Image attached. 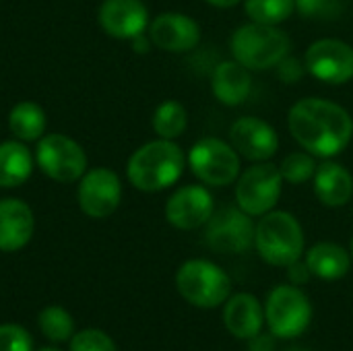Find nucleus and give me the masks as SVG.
Returning <instances> with one entry per match:
<instances>
[{
  "label": "nucleus",
  "mask_w": 353,
  "mask_h": 351,
  "mask_svg": "<svg viewBox=\"0 0 353 351\" xmlns=\"http://www.w3.org/2000/svg\"><path fill=\"white\" fill-rule=\"evenodd\" d=\"M176 288L180 296L196 308H217L232 296V279L228 273L205 259L186 261L176 273Z\"/></svg>",
  "instance_id": "39448f33"
},
{
  "label": "nucleus",
  "mask_w": 353,
  "mask_h": 351,
  "mask_svg": "<svg viewBox=\"0 0 353 351\" xmlns=\"http://www.w3.org/2000/svg\"><path fill=\"white\" fill-rule=\"evenodd\" d=\"M306 265L312 277L323 281H339L352 269V254L341 244L335 242H319L306 252Z\"/></svg>",
  "instance_id": "412c9836"
},
{
  "label": "nucleus",
  "mask_w": 353,
  "mask_h": 351,
  "mask_svg": "<svg viewBox=\"0 0 353 351\" xmlns=\"http://www.w3.org/2000/svg\"><path fill=\"white\" fill-rule=\"evenodd\" d=\"M230 50L234 60L244 64L248 70L261 72L275 68L292 50L290 35L279 25L246 23L232 33Z\"/></svg>",
  "instance_id": "20e7f679"
},
{
  "label": "nucleus",
  "mask_w": 353,
  "mask_h": 351,
  "mask_svg": "<svg viewBox=\"0 0 353 351\" xmlns=\"http://www.w3.org/2000/svg\"><path fill=\"white\" fill-rule=\"evenodd\" d=\"M35 230V217L31 207L21 199L0 201V250L17 252L25 248Z\"/></svg>",
  "instance_id": "f3484780"
},
{
  "label": "nucleus",
  "mask_w": 353,
  "mask_h": 351,
  "mask_svg": "<svg viewBox=\"0 0 353 351\" xmlns=\"http://www.w3.org/2000/svg\"><path fill=\"white\" fill-rule=\"evenodd\" d=\"M306 70L325 85H345L353 79V46L343 39L323 37L304 54Z\"/></svg>",
  "instance_id": "9b49d317"
},
{
  "label": "nucleus",
  "mask_w": 353,
  "mask_h": 351,
  "mask_svg": "<svg viewBox=\"0 0 353 351\" xmlns=\"http://www.w3.org/2000/svg\"><path fill=\"white\" fill-rule=\"evenodd\" d=\"M312 188L321 205L331 207V209L345 207L353 199L352 172L345 166L327 159L321 166H316Z\"/></svg>",
  "instance_id": "a211bd4d"
},
{
  "label": "nucleus",
  "mask_w": 353,
  "mask_h": 351,
  "mask_svg": "<svg viewBox=\"0 0 353 351\" xmlns=\"http://www.w3.org/2000/svg\"><path fill=\"white\" fill-rule=\"evenodd\" d=\"M79 207L93 219L110 217L122 201V182L116 172L108 168H93L83 174L77 190Z\"/></svg>",
  "instance_id": "f8f14e48"
},
{
  "label": "nucleus",
  "mask_w": 353,
  "mask_h": 351,
  "mask_svg": "<svg viewBox=\"0 0 353 351\" xmlns=\"http://www.w3.org/2000/svg\"><path fill=\"white\" fill-rule=\"evenodd\" d=\"M46 112L35 101H21L8 114V130L17 141L31 143L46 134Z\"/></svg>",
  "instance_id": "5701e85b"
},
{
  "label": "nucleus",
  "mask_w": 353,
  "mask_h": 351,
  "mask_svg": "<svg viewBox=\"0 0 353 351\" xmlns=\"http://www.w3.org/2000/svg\"><path fill=\"white\" fill-rule=\"evenodd\" d=\"M288 351H310V350H306V348H290Z\"/></svg>",
  "instance_id": "f704fd0d"
},
{
  "label": "nucleus",
  "mask_w": 353,
  "mask_h": 351,
  "mask_svg": "<svg viewBox=\"0 0 353 351\" xmlns=\"http://www.w3.org/2000/svg\"><path fill=\"white\" fill-rule=\"evenodd\" d=\"M186 168V155L174 141L157 139L139 147L126 166V176L137 190L159 192L174 186Z\"/></svg>",
  "instance_id": "f03ea898"
},
{
  "label": "nucleus",
  "mask_w": 353,
  "mask_h": 351,
  "mask_svg": "<svg viewBox=\"0 0 353 351\" xmlns=\"http://www.w3.org/2000/svg\"><path fill=\"white\" fill-rule=\"evenodd\" d=\"M288 277H290V281H292V285H304V283H308L310 281V277H312V273H310V269H308V265H306V261H296V263H292L290 267H288Z\"/></svg>",
  "instance_id": "2f4dec72"
},
{
  "label": "nucleus",
  "mask_w": 353,
  "mask_h": 351,
  "mask_svg": "<svg viewBox=\"0 0 353 351\" xmlns=\"http://www.w3.org/2000/svg\"><path fill=\"white\" fill-rule=\"evenodd\" d=\"M288 128L304 151L323 159L343 153L353 139L352 114L325 97L296 101L288 114Z\"/></svg>",
  "instance_id": "f257e3e1"
},
{
  "label": "nucleus",
  "mask_w": 353,
  "mask_h": 351,
  "mask_svg": "<svg viewBox=\"0 0 353 351\" xmlns=\"http://www.w3.org/2000/svg\"><path fill=\"white\" fill-rule=\"evenodd\" d=\"M70 351H118L110 335L97 329H85L70 341Z\"/></svg>",
  "instance_id": "c85d7f7f"
},
{
  "label": "nucleus",
  "mask_w": 353,
  "mask_h": 351,
  "mask_svg": "<svg viewBox=\"0 0 353 351\" xmlns=\"http://www.w3.org/2000/svg\"><path fill=\"white\" fill-rule=\"evenodd\" d=\"M207 4H211V6H215V8H234V6H238L242 0H205Z\"/></svg>",
  "instance_id": "72a5a7b5"
},
{
  "label": "nucleus",
  "mask_w": 353,
  "mask_h": 351,
  "mask_svg": "<svg viewBox=\"0 0 353 351\" xmlns=\"http://www.w3.org/2000/svg\"><path fill=\"white\" fill-rule=\"evenodd\" d=\"M296 12H300L306 19H335L343 12L345 0H294Z\"/></svg>",
  "instance_id": "cd10ccee"
},
{
  "label": "nucleus",
  "mask_w": 353,
  "mask_h": 351,
  "mask_svg": "<svg viewBox=\"0 0 353 351\" xmlns=\"http://www.w3.org/2000/svg\"><path fill=\"white\" fill-rule=\"evenodd\" d=\"M254 228L246 211L225 205L205 223V242L217 254H244L254 246Z\"/></svg>",
  "instance_id": "1a4fd4ad"
},
{
  "label": "nucleus",
  "mask_w": 353,
  "mask_h": 351,
  "mask_svg": "<svg viewBox=\"0 0 353 351\" xmlns=\"http://www.w3.org/2000/svg\"><path fill=\"white\" fill-rule=\"evenodd\" d=\"M39 329L50 341L62 343L72 337L74 321L62 306H48L39 312Z\"/></svg>",
  "instance_id": "a878e982"
},
{
  "label": "nucleus",
  "mask_w": 353,
  "mask_h": 351,
  "mask_svg": "<svg viewBox=\"0 0 353 351\" xmlns=\"http://www.w3.org/2000/svg\"><path fill=\"white\" fill-rule=\"evenodd\" d=\"M252 70H248L238 60H223L215 66L211 77V89L219 103L236 108L250 97L252 91Z\"/></svg>",
  "instance_id": "aec40b11"
},
{
  "label": "nucleus",
  "mask_w": 353,
  "mask_h": 351,
  "mask_svg": "<svg viewBox=\"0 0 353 351\" xmlns=\"http://www.w3.org/2000/svg\"><path fill=\"white\" fill-rule=\"evenodd\" d=\"M244 12L252 23L281 25L296 12L294 0H244Z\"/></svg>",
  "instance_id": "393cba45"
},
{
  "label": "nucleus",
  "mask_w": 353,
  "mask_h": 351,
  "mask_svg": "<svg viewBox=\"0 0 353 351\" xmlns=\"http://www.w3.org/2000/svg\"><path fill=\"white\" fill-rule=\"evenodd\" d=\"M190 172L205 184L223 188L238 180L242 174V161L232 143H225L217 137H205L196 141L188 151Z\"/></svg>",
  "instance_id": "423d86ee"
},
{
  "label": "nucleus",
  "mask_w": 353,
  "mask_h": 351,
  "mask_svg": "<svg viewBox=\"0 0 353 351\" xmlns=\"http://www.w3.org/2000/svg\"><path fill=\"white\" fill-rule=\"evenodd\" d=\"M265 321L277 339H296L312 321V304L298 285L281 283L267 296Z\"/></svg>",
  "instance_id": "0eeeda50"
},
{
  "label": "nucleus",
  "mask_w": 353,
  "mask_h": 351,
  "mask_svg": "<svg viewBox=\"0 0 353 351\" xmlns=\"http://www.w3.org/2000/svg\"><path fill=\"white\" fill-rule=\"evenodd\" d=\"M201 25L182 12H161L149 23V39L163 52H190L201 41Z\"/></svg>",
  "instance_id": "2eb2a0df"
},
{
  "label": "nucleus",
  "mask_w": 353,
  "mask_h": 351,
  "mask_svg": "<svg viewBox=\"0 0 353 351\" xmlns=\"http://www.w3.org/2000/svg\"><path fill=\"white\" fill-rule=\"evenodd\" d=\"M215 211L213 194L201 184H188L178 188L165 203V219L170 225L182 232L203 228Z\"/></svg>",
  "instance_id": "4468645a"
},
{
  "label": "nucleus",
  "mask_w": 353,
  "mask_h": 351,
  "mask_svg": "<svg viewBox=\"0 0 353 351\" xmlns=\"http://www.w3.org/2000/svg\"><path fill=\"white\" fill-rule=\"evenodd\" d=\"M35 163L56 182H74L87 172V155L83 147L74 139L60 132L43 134L37 141Z\"/></svg>",
  "instance_id": "9d476101"
},
{
  "label": "nucleus",
  "mask_w": 353,
  "mask_h": 351,
  "mask_svg": "<svg viewBox=\"0 0 353 351\" xmlns=\"http://www.w3.org/2000/svg\"><path fill=\"white\" fill-rule=\"evenodd\" d=\"M39 351H58V350H54V348H43V350H39Z\"/></svg>",
  "instance_id": "e433bc0d"
},
{
  "label": "nucleus",
  "mask_w": 353,
  "mask_h": 351,
  "mask_svg": "<svg viewBox=\"0 0 353 351\" xmlns=\"http://www.w3.org/2000/svg\"><path fill=\"white\" fill-rule=\"evenodd\" d=\"M230 143L250 163L269 161L279 151L277 130L263 118L242 116L230 126Z\"/></svg>",
  "instance_id": "ddd939ff"
},
{
  "label": "nucleus",
  "mask_w": 353,
  "mask_h": 351,
  "mask_svg": "<svg viewBox=\"0 0 353 351\" xmlns=\"http://www.w3.org/2000/svg\"><path fill=\"white\" fill-rule=\"evenodd\" d=\"M35 157L23 141L0 143V188H14L31 178Z\"/></svg>",
  "instance_id": "4be33fe9"
},
{
  "label": "nucleus",
  "mask_w": 353,
  "mask_h": 351,
  "mask_svg": "<svg viewBox=\"0 0 353 351\" xmlns=\"http://www.w3.org/2000/svg\"><path fill=\"white\" fill-rule=\"evenodd\" d=\"M97 19L110 37L132 41L149 27V8L143 0H103Z\"/></svg>",
  "instance_id": "dca6fc26"
},
{
  "label": "nucleus",
  "mask_w": 353,
  "mask_h": 351,
  "mask_svg": "<svg viewBox=\"0 0 353 351\" xmlns=\"http://www.w3.org/2000/svg\"><path fill=\"white\" fill-rule=\"evenodd\" d=\"M0 351H33V339L21 325H0Z\"/></svg>",
  "instance_id": "c756f323"
},
{
  "label": "nucleus",
  "mask_w": 353,
  "mask_h": 351,
  "mask_svg": "<svg viewBox=\"0 0 353 351\" xmlns=\"http://www.w3.org/2000/svg\"><path fill=\"white\" fill-rule=\"evenodd\" d=\"M248 351H275V335L259 333L252 339H248Z\"/></svg>",
  "instance_id": "473e14b6"
},
{
  "label": "nucleus",
  "mask_w": 353,
  "mask_h": 351,
  "mask_svg": "<svg viewBox=\"0 0 353 351\" xmlns=\"http://www.w3.org/2000/svg\"><path fill=\"white\" fill-rule=\"evenodd\" d=\"M223 323L225 329L236 337V339H252L254 335L261 333L263 323H265V306L246 292L234 294L225 300L223 308Z\"/></svg>",
  "instance_id": "6ab92c4d"
},
{
  "label": "nucleus",
  "mask_w": 353,
  "mask_h": 351,
  "mask_svg": "<svg viewBox=\"0 0 353 351\" xmlns=\"http://www.w3.org/2000/svg\"><path fill=\"white\" fill-rule=\"evenodd\" d=\"M151 124H153V130L159 139L176 141L178 137L184 134V130L188 126V112L180 101L165 99L155 108Z\"/></svg>",
  "instance_id": "b1692460"
},
{
  "label": "nucleus",
  "mask_w": 353,
  "mask_h": 351,
  "mask_svg": "<svg viewBox=\"0 0 353 351\" xmlns=\"http://www.w3.org/2000/svg\"><path fill=\"white\" fill-rule=\"evenodd\" d=\"M304 230L290 211H269L254 228V248L271 267L288 269L304 254Z\"/></svg>",
  "instance_id": "7ed1b4c3"
},
{
  "label": "nucleus",
  "mask_w": 353,
  "mask_h": 351,
  "mask_svg": "<svg viewBox=\"0 0 353 351\" xmlns=\"http://www.w3.org/2000/svg\"><path fill=\"white\" fill-rule=\"evenodd\" d=\"M350 254H352V265H353V238H352V242H350Z\"/></svg>",
  "instance_id": "c9c22d12"
},
{
  "label": "nucleus",
  "mask_w": 353,
  "mask_h": 351,
  "mask_svg": "<svg viewBox=\"0 0 353 351\" xmlns=\"http://www.w3.org/2000/svg\"><path fill=\"white\" fill-rule=\"evenodd\" d=\"M283 176L271 161L252 163L236 180V205L250 217H263L273 211L281 199Z\"/></svg>",
  "instance_id": "6e6552de"
},
{
  "label": "nucleus",
  "mask_w": 353,
  "mask_h": 351,
  "mask_svg": "<svg viewBox=\"0 0 353 351\" xmlns=\"http://www.w3.org/2000/svg\"><path fill=\"white\" fill-rule=\"evenodd\" d=\"M316 166L319 163H316L314 155L302 149V151L288 153L283 157V161L279 163V172L283 176V182L298 186V184H304L314 178Z\"/></svg>",
  "instance_id": "bb28decb"
},
{
  "label": "nucleus",
  "mask_w": 353,
  "mask_h": 351,
  "mask_svg": "<svg viewBox=\"0 0 353 351\" xmlns=\"http://www.w3.org/2000/svg\"><path fill=\"white\" fill-rule=\"evenodd\" d=\"M277 77L283 81V83H298L302 77H304V72H308L306 70V64L304 62H300L296 56H292V54H288L277 66Z\"/></svg>",
  "instance_id": "7c9ffc66"
}]
</instances>
